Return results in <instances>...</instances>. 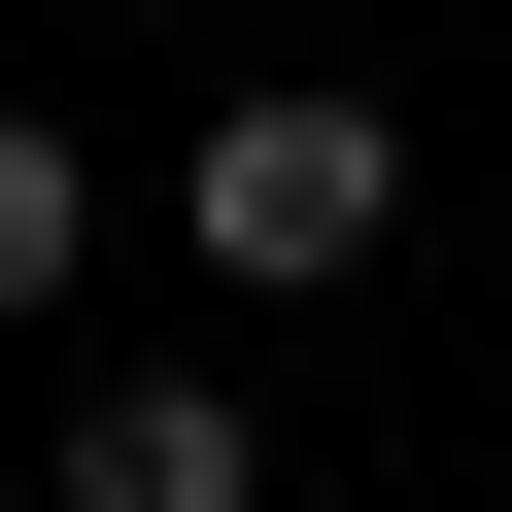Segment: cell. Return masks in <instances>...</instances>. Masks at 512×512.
Listing matches in <instances>:
<instances>
[{
	"instance_id": "1",
	"label": "cell",
	"mask_w": 512,
	"mask_h": 512,
	"mask_svg": "<svg viewBox=\"0 0 512 512\" xmlns=\"http://www.w3.org/2000/svg\"><path fill=\"white\" fill-rule=\"evenodd\" d=\"M171 239H205L239 308H342L376 239H410V103H376V69H239L205 171H171Z\"/></svg>"
},
{
	"instance_id": "2",
	"label": "cell",
	"mask_w": 512,
	"mask_h": 512,
	"mask_svg": "<svg viewBox=\"0 0 512 512\" xmlns=\"http://www.w3.org/2000/svg\"><path fill=\"white\" fill-rule=\"evenodd\" d=\"M35 512H274V410H239V376H103L35 444Z\"/></svg>"
},
{
	"instance_id": "3",
	"label": "cell",
	"mask_w": 512,
	"mask_h": 512,
	"mask_svg": "<svg viewBox=\"0 0 512 512\" xmlns=\"http://www.w3.org/2000/svg\"><path fill=\"white\" fill-rule=\"evenodd\" d=\"M69 274H103V171H69V103H0V342H35Z\"/></svg>"
},
{
	"instance_id": "4",
	"label": "cell",
	"mask_w": 512,
	"mask_h": 512,
	"mask_svg": "<svg viewBox=\"0 0 512 512\" xmlns=\"http://www.w3.org/2000/svg\"><path fill=\"white\" fill-rule=\"evenodd\" d=\"M0 512H35V478H0Z\"/></svg>"
}]
</instances>
